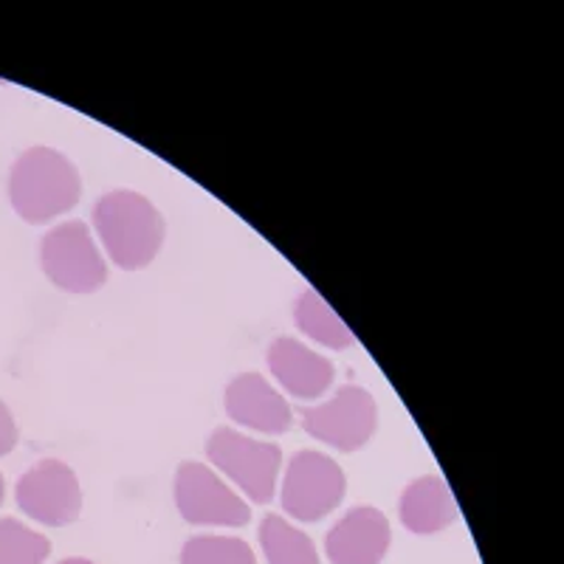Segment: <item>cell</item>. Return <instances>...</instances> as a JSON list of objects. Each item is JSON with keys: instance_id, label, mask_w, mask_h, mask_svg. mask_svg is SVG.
I'll return each mask as SVG.
<instances>
[{"instance_id": "4", "label": "cell", "mask_w": 564, "mask_h": 564, "mask_svg": "<svg viewBox=\"0 0 564 564\" xmlns=\"http://www.w3.org/2000/svg\"><path fill=\"white\" fill-rule=\"evenodd\" d=\"M40 263L45 276L70 294H94L108 280V265L83 220H68L48 231L40 246Z\"/></svg>"}, {"instance_id": "14", "label": "cell", "mask_w": 564, "mask_h": 564, "mask_svg": "<svg viewBox=\"0 0 564 564\" xmlns=\"http://www.w3.org/2000/svg\"><path fill=\"white\" fill-rule=\"evenodd\" d=\"M260 545L269 564H319L314 539L276 513H269L260 525Z\"/></svg>"}, {"instance_id": "3", "label": "cell", "mask_w": 564, "mask_h": 564, "mask_svg": "<svg viewBox=\"0 0 564 564\" xmlns=\"http://www.w3.org/2000/svg\"><path fill=\"white\" fill-rule=\"evenodd\" d=\"M206 457L220 468L257 506H269L280 480L282 452L276 443L254 441L249 435L220 426L206 441Z\"/></svg>"}, {"instance_id": "15", "label": "cell", "mask_w": 564, "mask_h": 564, "mask_svg": "<svg viewBox=\"0 0 564 564\" xmlns=\"http://www.w3.org/2000/svg\"><path fill=\"white\" fill-rule=\"evenodd\" d=\"M52 542L18 520H0V564H43Z\"/></svg>"}, {"instance_id": "2", "label": "cell", "mask_w": 564, "mask_h": 564, "mask_svg": "<svg viewBox=\"0 0 564 564\" xmlns=\"http://www.w3.org/2000/svg\"><path fill=\"white\" fill-rule=\"evenodd\" d=\"M83 178L63 153L29 148L9 173V200L26 224H48L79 204Z\"/></svg>"}, {"instance_id": "1", "label": "cell", "mask_w": 564, "mask_h": 564, "mask_svg": "<svg viewBox=\"0 0 564 564\" xmlns=\"http://www.w3.org/2000/svg\"><path fill=\"white\" fill-rule=\"evenodd\" d=\"M94 226L110 260L124 271H139L153 263L167 235L153 200L133 189L102 195L94 206Z\"/></svg>"}, {"instance_id": "9", "label": "cell", "mask_w": 564, "mask_h": 564, "mask_svg": "<svg viewBox=\"0 0 564 564\" xmlns=\"http://www.w3.org/2000/svg\"><path fill=\"white\" fill-rule=\"evenodd\" d=\"M390 520L379 508L359 506L345 513L325 536L330 564H381L390 551Z\"/></svg>"}, {"instance_id": "19", "label": "cell", "mask_w": 564, "mask_h": 564, "mask_svg": "<svg viewBox=\"0 0 564 564\" xmlns=\"http://www.w3.org/2000/svg\"><path fill=\"white\" fill-rule=\"evenodd\" d=\"M59 564H94V562H88V558H65V562Z\"/></svg>"}, {"instance_id": "18", "label": "cell", "mask_w": 564, "mask_h": 564, "mask_svg": "<svg viewBox=\"0 0 564 564\" xmlns=\"http://www.w3.org/2000/svg\"><path fill=\"white\" fill-rule=\"evenodd\" d=\"M3 497H7V480L0 475V506H3Z\"/></svg>"}, {"instance_id": "8", "label": "cell", "mask_w": 564, "mask_h": 564, "mask_svg": "<svg viewBox=\"0 0 564 564\" xmlns=\"http://www.w3.org/2000/svg\"><path fill=\"white\" fill-rule=\"evenodd\" d=\"M18 506L34 522L63 528L83 513V488L74 468L63 460H43L18 480Z\"/></svg>"}, {"instance_id": "6", "label": "cell", "mask_w": 564, "mask_h": 564, "mask_svg": "<svg viewBox=\"0 0 564 564\" xmlns=\"http://www.w3.org/2000/svg\"><path fill=\"white\" fill-rule=\"evenodd\" d=\"M300 417L311 437L339 452H356L379 430V404L365 387L345 384L325 404L305 406Z\"/></svg>"}, {"instance_id": "11", "label": "cell", "mask_w": 564, "mask_h": 564, "mask_svg": "<svg viewBox=\"0 0 564 564\" xmlns=\"http://www.w3.org/2000/svg\"><path fill=\"white\" fill-rule=\"evenodd\" d=\"M269 367L274 372V379L282 384V390L294 398H302V401L325 395L336 376L334 361L305 347L302 341L291 339V336L271 341Z\"/></svg>"}, {"instance_id": "16", "label": "cell", "mask_w": 564, "mask_h": 564, "mask_svg": "<svg viewBox=\"0 0 564 564\" xmlns=\"http://www.w3.org/2000/svg\"><path fill=\"white\" fill-rule=\"evenodd\" d=\"M181 564H257V558L238 536H193L181 551Z\"/></svg>"}, {"instance_id": "17", "label": "cell", "mask_w": 564, "mask_h": 564, "mask_svg": "<svg viewBox=\"0 0 564 564\" xmlns=\"http://www.w3.org/2000/svg\"><path fill=\"white\" fill-rule=\"evenodd\" d=\"M18 446V423H14L12 410L0 401V457Z\"/></svg>"}, {"instance_id": "12", "label": "cell", "mask_w": 564, "mask_h": 564, "mask_svg": "<svg viewBox=\"0 0 564 564\" xmlns=\"http://www.w3.org/2000/svg\"><path fill=\"white\" fill-rule=\"evenodd\" d=\"M457 520V502L449 482L437 475L417 477L401 494V522L412 533H437Z\"/></svg>"}, {"instance_id": "7", "label": "cell", "mask_w": 564, "mask_h": 564, "mask_svg": "<svg viewBox=\"0 0 564 564\" xmlns=\"http://www.w3.org/2000/svg\"><path fill=\"white\" fill-rule=\"evenodd\" d=\"M175 506L189 525L243 528L251 520L249 502L204 463H181L175 475Z\"/></svg>"}, {"instance_id": "10", "label": "cell", "mask_w": 564, "mask_h": 564, "mask_svg": "<svg viewBox=\"0 0 564 564\" xmlns=\"http://www.w3.org/2000/svg\"><path fill=\"white\" fill-rule=\"evenodd\" d=\"M226 412L240 426L263 435H282L294 423V412L285 395L274 390L260 372H243L226 387Z\"/></svg>"}, {"instance_id": "13", "label": "cell", "mask_w": 564, "mask_h": 564, "mask_svg": "<svg viewBox=\"0 0 564 564\" xmlns=\"http://www.w3.org/2000/svg\"><path fill=\"white\" fill-rule=\"evenodd\" d=\"M294 319L302 334L311 336L319 345L330 347V350H345V347H350L356 341L350 327L341 322V316L314 289L300 294V300L294 305Z\"/></svg>"}, {"instance_id": "5", "label": "cell", "mask_w": 564, "mask_h": 564, "mask_svg": "<svg viewBox=\"0 0 564 564\" xmlns=\"http://www.w3.org/2000/svg\"><path fill=\"white\" fill-rule=\"evenodd\" d=\"M345 471L322 452H296L282 477V511L300 522H319L345 500Z\"/></svg>"}]
</instances>
